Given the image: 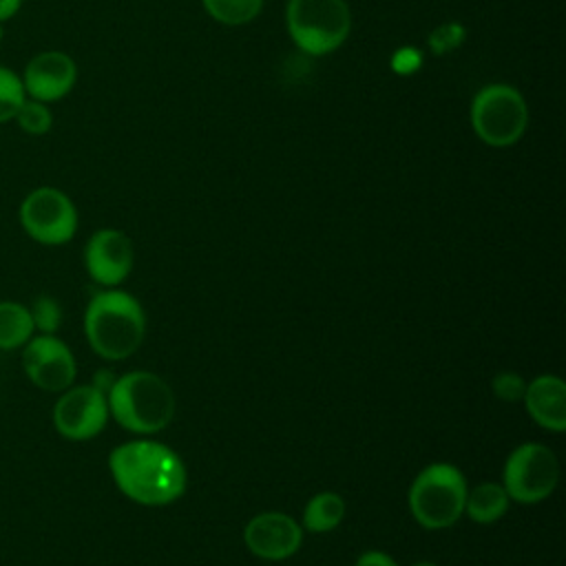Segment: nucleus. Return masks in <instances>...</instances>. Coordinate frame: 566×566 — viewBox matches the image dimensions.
Instances as JSON below:
<instances>
[{
  "mask_svg": "<svg viewBox=\"0 0 566 566\" xmlns=\"http://www.w3.org/2000/svg\"><path fill=\"white\" fill-rule=\"evenodd\" d=\"M108 469L117 489L144 506H164L186 491V467L166 444L130 440L108 455Z\"/></svg>",
  "mask_w": 566,
  "mask_h": 566,
  "instance_id": "obj_1",
  "label": "nucleus"
},
{
  "mask_svg": "<svg viewBox=\"0 0 566 566\" xmlns=\"http://www.w3.org/2000/svg\"><path fill=\"white\" fill-rule=\"evenodd\" d=\"M146 334L139 301L117 287L95 292L84 310V336L104 360H124L135 354Z\"/></svg>",
  "mask_w": 566,
  "mask_h": 566,
  "instance_id": "obj_2",
  "label": "nucleus"
},
{
  "mask_svg": "<svg viewBox=\"0 0 566 566\" xmlns=\"http://www.w3.org/2000/svg\"><path fill=\"white\" fill-rule=\"evenodd\" d=\"M108 413L133 433H157L175 416V394L170 385L153 371H128L113 380L108 394Z\"/></svg>",
  "mask_w": 566,
  "mask_h": 566,
  "instance_id": "obj_3",
  "label": "nucleus"
},
{
  "mask_svg": "<svg viewBox=\"0 0 566 566\" xmlns=\"http://www.w3.org/2000/svg\"><path fill=\"white\" fill-rule=\"evenodd\" d=\"M467 480L458 467L433 462L424 467L409 489V509L416 522L438 531L453 526L464 513Z\"/></svg>",
  "mask_w": 566,
  "mask_h": 566,
  "instance_id": "obj_4",
  "label": "nucleus"
},
{
  "mask_svg": "<svg viewBox=\"0 0 566 566\" xmlns=\"http://www.w3.org/2000/svg\"><path fill=\"white\" fill-rule=\"evenodd\" d=\"M469 119L482 144L491 148H509L526 133L528 106L515 86L493 82L473 95Z\"/></svg>",
  "mask_w": 566,
  "mask_h": 566,
  "instance_id": "obj_5",
  "label": "nucleus"
},
{
  "mask_svg": "<svg viewBox=\"0 0 566 566\" xmlns=\"http://www.w3.org/2000/svg\"><path fill=\"white\" fill-rule=\"evenodd\" d=\"M285 24L303 53L327 55L347 40L352 11L345 0H287Z\"/></svg>",
  "mask_w": 566,
  "mask_h": 566,
  "instance_id": "obj_6",
  "label": "nucleus"
},
{
  "mask_svg": "<svg viewBox=\"0 0 566 566\" xmlns=\"http://www.w3.org/2000/svg\"><path fill=\"white\" fill-rule=\"evenodd\" d=\"M18 223L31 241L57 248L75 237L80 214L64 190L55 186H38L22 197L18 206Z\"/></svg>",
  "mask_w": 566,
  "mask_h": 566,
  "instance_id": "obj_7",
  "label": "nucleus"
},
{
  "mask_svg": "<svg viewBox=\"0 0 566 566\" xmlns=\"http://www.w3.org/2000/svg\"><path fill=\"white\" fill-rule=\"evenodd\" d=\"M559 482V462L555 453L539 442L515 447L504 464V491L520 504L546 500Z\"/></svg>",
  "mask_w": 566,
  "mask_h": 566,
  "instance_id": "obj_8",
  "label": "nucleus"
},
{
  "mask_svg": "<svg viewBox=\"0 0 566 566\" xmlns=\"http://www.w3.org/2000/svg\"><path fill=\"white\" fill-rule=\"evenodd\" d=\"M106 394L95 385H71L57 394L51 411L55 431L73 442H84L99 436L108 422Z\"/></svg>",
  "mask_w": 566,
  "mask_h": 566,
  "instance_id": "obj_9",
  "label": "nucleus"
},
{
  "mask_svg": "<svg viewBox=\"0 0 566 566\" xmlns=\"http://www.w3.org/2000/svg\"><path fill=\"white\" fill-rule=\"evenodd\" d=\"M27 378L42 391L60 394L75 382L77 363L57 334H33L20 349Z\"/></svg>",
  "mask_w": 566,
  "mask_h": 566,
  "instance_id": "obj_10",
  "label": "nucleus"
},
{
  "mask_svg": "<svg viewBox=\"0 0 566 566\" xmlns=\"http://www.w3.org/2000/svg\"><path fill=\"white\" fill-rule=\"evenodd\" d=\"M135 250L128 234L115 228L95 230L84 245L86 274L102 287H117L133 270Z\"/></svg>",
  "mask_w": 566,
  "mask_h": 566,
  "instance_id": "obj_11",
  "label": "nucleus"
},
{
  "mask_svg": "<svg viewBox=\"0 0 566 566\" xmlns=\"http://www.w3.org/2000/svg\"><path fill=\"white\" fill-rule=\"evenodd\" d=\"M20 77L27 97L53 104L75 88L77 64L66 51L46 49L27 60Z\"/></svg>",
  "mask_w": 566,
  "mask_h": 566,
  "instance_id": "obj_12",
  "label": "nucleus"
},
{
  "mask_svg": "<svg viewBox=\"0 0 566 566\" xmlns=\"http://www.w3.org/2000/svg\"><path fill=\"white\" fill-rule=\"evenodd\" d=\"M243 542L252 555L276 562L292 557L301 548L303 533L294 517L279 511H268L248 522Z\"/></svg>",
  "mask_w": 566,
  "mask_h": 566,
  "instance_id": "obj_13",
  "label": "nucleus"
},
{
  "mask_svg": "<svg viewBox=\"0 0 566 566\" xmlns=\"http://www.w3.org/2000/svg\"><path fill=\"white\" fill-rule=\"evenodd\" d=\"M528 416L548 431L566 429V385L559 376L542 374L533 378L522 396Z\"/></svg>",
  "mask_w": 566,
  "mask_h": 566,
  "instance_id": "obj_14",
  "label": "nucleus"
},
{
  "mask_svg": "<svg viewBox=\"0 0 566 566\" xmlns=\"http://www.w3.org/2000/svg\"><path fill=\"white\" fill-rule=\"evenodd\" d=\"M35 334L29 307L20 301H0V352H18Z\"/></svg>",
  "mask_w": 566,
  "mask_h": 566,
  "instance_id": "obj_15",
  "label": "nucleus"
},
{
  "mask_svg": "<svg viewBox=\"0 0 566 566\" xmlns=\"http://www.w3.org/2000/svg\"><path fill=\"white\" fill-rule=\"evenodd\" d=\"M509 502L511 497L506 495L502 484L482 482L473 491H467L464 511L478 524H493L506 513Z\"/></svg>",
  "mask_w": 566,
  "mask_h": 566,
  "instance_id": "obj_16",
  "label": "nucleus"
},
{
  "mask_svg": "<svg viewBox=\"0 0 566 566\" xmlns=\"http://www.w3.org/2000/svg\"><path fill=\"white\" fill-rule=\"evenodd\" d=\"M345 517V502L334 491H323L314 495L303 511V526L312 533L334 531Z\"/></svg>",
  "mask_w": 566,
  "mask_h": 566,
  "instance_id": "obj_17",
  "label": "nucleus"
},
{
  "mask_svg": "<svg viewBox=\"0 0 566 566\" xmlns=\"http://www.w3.org/2000/svg\"><path fill=\"white\" fill-rule=\"evenodd\" d=\"M265 0H201L206 13L226 27H241L252 22L261 9H263Z\"/></svg>",
  "mask_w": 566,
  "mask_h": 566,
  "instance_id": "obj_18",
  "label": "nucleus"
},
{
  "mask_svg": "<svg viewBox=\"0 0 566 566\" xmlns=\"http://www.w3.org/2000/svg\"><path fill=\"white\" fill-rule=\"evenodd\" d=\"M13 122H15V126H18L22 133L33 135V137H40V135H46V133L53 128V113H51L49 104L27 97V99L20 104L18 113L13 115Z\"/></svg>",
  "mask_w": 566,
  "mask_h": 566,
  "instance_id": "obj_19",
  "label": "nucleus"
},
{
  "mask_svg": "<svg viewBox=\"0 0 566 566\" xmlns=\"http://www.w3.org/2000/svg\"><path fill=\"white\" fill-rule=\"evenodd\" d=\"M27 99L22 77L11 66L0 64V124L13 122L20 104Z\"/></svg>",
  "mask_w": 566,
  "mask_h": 566,
  "instance_id": "obj_20",
  "label": "nucleus"
},
{
  "mask_svg": "<svg viewBox=\"0 0 566 566\" xmlns=\"http://www.w3.org/2000/svg\"><path fill=\"white\" fill-rule=\"evenodd\" d=\"M27 307H29L35 334H57V329L64 321V312H62V305L55 296L40 294Z\"/></svg>",
  "mask_w": 566,
  "mask_h": 566,
  "instance_id": "obj_21",
  "label": "nucleus"
},
{
  "mask_svg": "<svg viewBox=\"0 0 566 566\" xmlns=\"http://www.w3.org/2000/svg\"><path fill=\"white\" fill-rule=\"evenodd\" d=\"M464 40H467V27L460 24L458 20H447L431 29L427 44L433 55H447V53H453L455 49H460L464 44Z\"/></svg>",
  "mask_w": 566,
  "mask_h": 566,
  "instance_id": "obj_22",
  "label": "nucleus"
},
{
  "mask_svg": "<svg viewBox=\"0 0 566 566\" xmlns=\"http://www.w3.org/2000/svg\"><path fill=\"white\" fill-rule=\"evenodd\" d=\"M424 62V55L418 46H411V44H405V46H398L391 57H389V66L396 75H413L420 71Z\"/></svg>",
  "mask_w": 566,
  "mask_h": 566,
  "instance_id": "obj_23",
  "label": "nucleus"
},
{
  "mask_svg": "<svg viewBox=\"0 0 566 566\" xmlns=\"http://www.w3.org/2000/svg\"><path fill=\"white\" fill-rule=\"evenodd\" d=\"M493 387V394L504 400V402H517L522 400L524 396V389H526V382L520 374H513V371H502L493 378L491 382Z\"/></svg>",
  "mask_w": 566,
  "mask_h": 566,
  "instance_id": "obj_24",
  "label": "nucleus"
},
{
  "mask_svg": "<svg viewBox=\"0 0 566 566\" xmlns=\"http://www.w3.org/2000/svg\"><path fill=\"white\" fill-rule=\"evenodd\" d=\"M356 566H398V564L394 562L391 555H387L382 551H367L358 557Z\"/></svg>",
  "mask_w": 566,
  "mask_h": 566,
  "instance_id": "obj_25",
  "label": "nucleus"
},
{
  "mask_svg": "<svg viewBox=\"0 0 566 566\" xmlns=\"http://www.w3.org/2000/svg\"><path fill=\"white\" fill-rule=\"evenodd\" d=\"M24 0H0V22L7 24L11 18L18 15Z\"/></svg>",
  "mask_w": 566,
  "mask_h": 566,
  "instance_id": "obj_26",
  "label": "nucleus"
},
{
  "mask_svg": "<svg viewBox=\"0 0 566 566\" xmlns=\"http://www.w3.org/2000/svg\"><path fill=\"white\" fill-rule=\"evenodd\" d=\"M413 566H438V564H431V562H418V564H413Z\"/></svg>",
  "mask_w": 566,
  "mask_h": 566,
  "instance_id": "obj_27",
  "label": "nucleus"
},
{
  "mask_svg": "<svg viewBox=\"0 0 566 566\" xmlns=\"http://www.w3.org/2000/svg\"><path fill=\"white\" fill-rule=\"evenodd\" d=\"M2 38H4V24L0 22V40H2Z\"/></svg>",
  "mask_w": 566,
  "mask_h": 566,
  "instance_id": "obj_28",
  "label": "nucleus"
}]
</instances>
